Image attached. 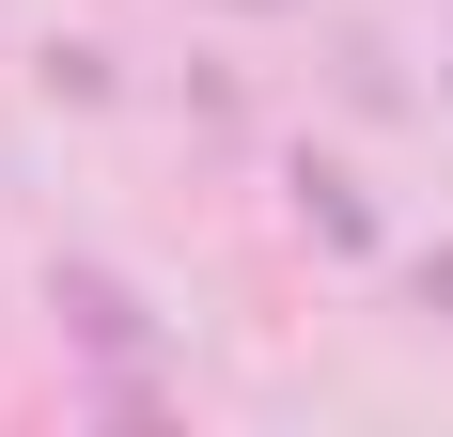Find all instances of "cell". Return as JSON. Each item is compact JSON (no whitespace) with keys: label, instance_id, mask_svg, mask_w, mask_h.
I'll list each match as a JSON object with an SVG mask.
<instances>
[{"label":"cell","instance_id":"obj_1","mask_svg":"<svg viewBox=\"0 0 453 437\" xmlns=\"http://www.w3.org/2000/svg\"><path fill=\"white\" fill-rule=\"evenodd\" d=\"M47 312H63V344H79L94 375H126V359L157 344V312H141V281H126V265H94V250H63V265H47Z\"/></svg>","mask_w":453,"mask_h":437},{"label":"cell","instance_id":"obj_2","mask_svg":"<svg viewBox=\"0 0 453 437\" xmlns=\"http://www.w3.org/2000/svg\"><path fill=\"white\" fill-rule=\"evenodd\" d=\"M297 234H313V250H344V265L375 250V203H360V172H344V157H297Z\"/></svg>","mask_w":453,"mask_h":437},{"label":"cell","instance_id":"obj_3","mask_svg":"<svg viewBox=\"0 0 453 437\" xmlns=\"http://www.w3.org/2000/svg\"><path fill=\"white\" fill-rule=\"evenodd\" d=\"M407 312H422V328H453V250H422V265H407Z\"/></svg>","mask_w":453,"mask_h":437},{"label":"cell","instance_id":"obj_4","mask_svg":"<svg viewBox=\"0 0 453 437\" xmlns=\"http://www.w3.org/2000/svg\"><path fill=\"white\" fill-rule=\"evenodd\" d=\"M438 94H453V47H438Z\"/></svg>","mask_w":453,"mask_h":437},{"label":"cell","instance_id":"obj_5","mask_svg":"<svg viewBox=\"0 0 453 437\" xmlns=\"http://www.w3.org/2000/svg\"><path fill=\"white\" fill-rule=\"evenodd\" d=\"M250 16H281V0H250Z\"/></svg>","mask_w":453,"mask_h":437}]
</instances>
